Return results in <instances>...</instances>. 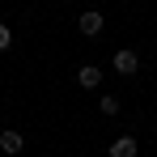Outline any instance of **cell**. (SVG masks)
<instances>
[{
	"label": "cell",
	"mask_w": 157,
	"mask_h": 157,
	"mask_svg": "<svg viewBox=\"0 0 157 157\" xmlns=\"http://www.w3.org/2000/svg\"><path fill=\"white\" fill-rule=\"evenodd\" d=\"M110 157H136V136H115L110 140Z\"/></svg>",
	"instance_id": "cell-5"
},
{
	"label": "cell",
	"mask_w": 157,
	"mask_h": 157,
	"mask_svg": "<svg viewBox=\"0 0 157 157\" xmlns=\"http://www.w3.org/2000/svg\"><path fill=\"white\" fill-rule=\"evenodd\" d=\"M21 149H26V136H21V132H13V128H4V132H0V153L17 157Z\"/></svg>",
	"instance_id": "cell-2"
},
{
	"label": "cell",
	"mask_w": 157,
	"mask_h": 157,
	"mask_svg": "<svg viewBox=\"0 0 157 157\" xmlns=\"http://www.w3.org/2000/svg\"><path fill=\"white\" fill-rule=\"evenodd\" d=\"M102 115H119V98H115V94H102Z\"/></svg>",
	"instance_id": "cell-6"
},
{
	"label": "cell",
	"mask_w": 157,
	"mask_h": 157,
	"mask_svg": "<svg viewBox=\"0 0 157 157\" xmlns=\"http://www.w3.org/2000/svg\"><path fill=\"white\" fill-rule=\"evenodd\" d=\"M9 43H13V30L0 21V51H9Z\"/></svg>",
	"instance_id": "cell-7"
},
{
	"label": "cell",
	"mask_w": 157,
	"mask_h": 157,
	"mask_svg": "<svg viewBox=\"0 0 157 157\" xmlns=\"http://www.w3.org/2000/svg\"><path fill=\"white\" fill-rule=\"evenodd\" d=\"M77 85L81 89H98V85H102V68H98V64H81L77 68Z\"/></svg>",
	"instance_id": "cell-3"
},
{
	"label": "cell",
	"mask_w": 157,
	"mask_h": 157,
	"mask_svg": "<svg viewBox=\"0 0 157 157\" xmlns=\"http://www.w3.org/2000/svg\"><path fill=\"white\" fill-rule=\"evenodd\" d=\"M81 34H85V38H98V34H102V13H94V9L81 13Z\"/></svg>",
	"instance_id": "cell-4"
},
{
	"label": "cell",
	"mask_w": 157,
	"mask_h": 157,
	"mask_svg": "<svg viewBox=\"0 0 157 157\" xmlns=\"http://www.w3.org/2000/svg\"><path fill=\"white\" fill-rule=\"evenodd\" d=\"M110 68H115V72H123V77H132V72L140 68V55L132 51V47H123V51H115V59H110Z\"/></svg>",
	"instance_id": "cell-1"
}]
</instances>
